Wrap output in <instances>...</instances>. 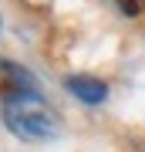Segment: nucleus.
<instances>
[{
    "instance_id": "1",
    "label": "nucleus",
    "mask_w": 145,
    "mask_h": 152,
    "mask_svg": "<svg viewBox=\"0 0 145 152\" xmlns=\"http://www.w3.org/2000/svg\"><path fill=\"white\" fill-rule=\"evenodd\" d=\"M4 125L27 142H44L58 132V122L47 112V105L41 102V95H27V98H10L4 102Z\"/></svg>"
},
{
    "instance_id": "2",
    "label": "nucleus",
    "mask_w": 145,
    "mask_h": 152,
    "mask_svg": "<svg viewBox=\"0 0 145 152\" xmlns=\"http://www.w3.org/2000/svg\"><path fill=\"white\" fill-rule=\"evenodd\" d=\"M27 95H41L34 75L14 61H0V98L10 102V98H27Z\"/></svg>"
},
{
    "instance_id": "3",
    "label": "nucleus",
    "mask_w": 145,
    "mask_h": 152,
    "mask_svg": "<svg viewBox=\"0 0 145 152\" xmlns=\"http://www.w3.org/2000/svg\"><path fill=\"white\" fill-rule=\"evenodd\" d=\"M68 91L74 98H81L85 105H101L105 95H108V88H105V81H98V78H91V75H71L68 78Z\"/></svg>"
},
{
    "instance_id": "4",
    "label": "nucleus",
    "mask_w": 145,
    "mask_h": 152,
    "mask_svg": "<svg viewBox=\"0 0 145 152\" xmlns=\"http://www.w3.org/2000/svg\"><path fill=\"white\" fill-rule=\"evenodd\" d=\"M118 7H122V14H128V17H138L145 10V0H118Z\"/></svg>"
}]
</instances>
